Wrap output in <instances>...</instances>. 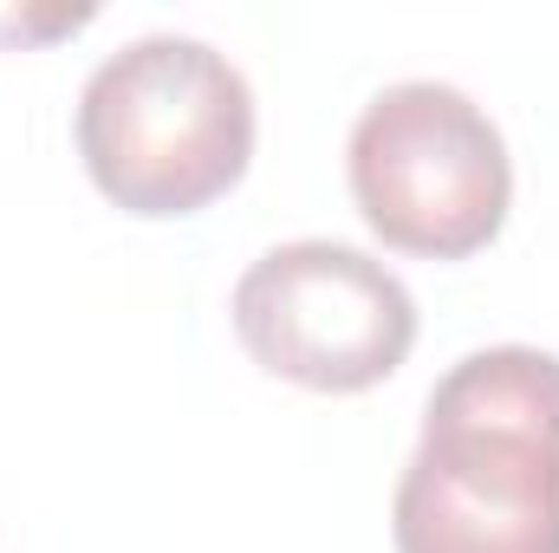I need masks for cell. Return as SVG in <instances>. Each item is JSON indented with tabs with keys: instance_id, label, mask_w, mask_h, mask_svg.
<instances>
[{
	"instance_id": "3957f363",
	"label": "cell",
	"mask_w": 559,
	"mask_h": 553,
	"mask_svg": "<svg viewBox=\"0 0 559 553\" xmlns=\"http://www.w3.org/2000/svg\"><path fill=\"white\" fill-rule=\"evenodd\" d=\"M345 169L371 235L423 261L481 255L514 202V163L495 118L442 79L384 85L352 125Z\"/></svg>"
},
{
	"instance_id": "6da1fadb",
	"label": "cell",
	"mask_w": 559,
	"mask_h": 553,
	"mask_svg": "<svg viewBox=\"0 0 559 553\" xmlns=\"http://www.w3.org/2000/svg\"><path fill=\"white\" fill-rule=\"evenodd\" d=\"M397 553H559V358L488 345L423 404L391 502Z\"/></svg>"
},
{
	"instance_id": "277c9868",
	"label": "cell",
	"mask_w": 559,
	"mask_h": 553,
	"mask_svg": "<svg viewBox=\"0 0 559 553\" xmlns=\"http://www.w3.org/2000/svg\"><path fill=\"white\" fill-rule=\"evenodd\" d=\"M228 313L261 372L325 398L384 385L417 345L411 286L345 242L267 248L241 274Z\"/></svg>"
},
{
	"instance_id": "7a4b0ae2",
	"label": "cell",
	"mask_w": 559,
	"mask_h": 553,
	"mask_svg": "<svg viewBox=\"0 0 559 553\" xmlns=\"http://www.w3.org/2000/svg\"><path fill=\"white\" fill-rule=\"evenodd\" d=\"M79 156L124 215H195L248 176L254 92L209 39H131L79 92Z\"/></svg>"
}]
</instances>
